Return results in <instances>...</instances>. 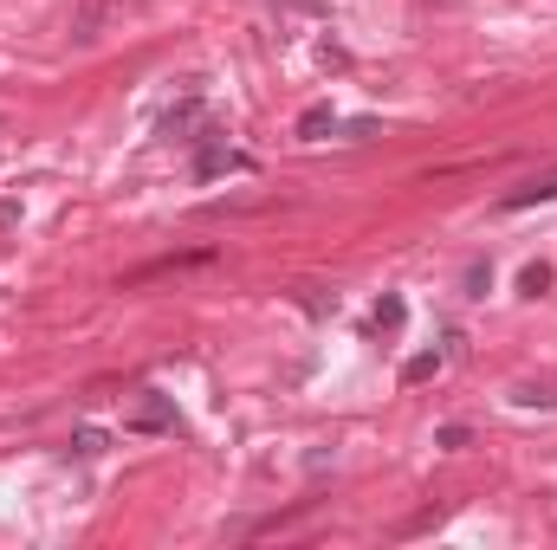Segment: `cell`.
<instances>
[{
  "instance_id": "obj_12",
  "label": "cell",
  "mask_w": 557,
  "mask_h": 550,
  "mask_svg": "<svg viewBox=\"0 0 557 550\" xmlns=\"http://www.w3.org/2000/svg\"><path fill=\"white\" fill-rule=\"evenodd\" d=\"M434 440H441V447H447V453H460V447H467V440H473V434H467V428H460V421H447V428H441V434H434Z\"/></svg>"
},
{
  "instance_id": "obj_2",
  "label": "cell",
  "mask_w": 557,
  "mask_h": 550,
  "mask_svg": "<svg viewBox=\"0 0 557 550\" xmlns=\"http://www.w3.org/2000/svg\"><path fill=\"white\" fill-rule=\"evenodd\" d=\"M130 428H137V434H175L182 421H175V402H169V395H143V408L130 415Z\"/></svg>"
},
{
  "instance_id": "obj_9",
  "label": "cell",
  "mask_w": 557,
  "mask_h": 550,
  "mask_svg": "<svg viewBox=\"0 0 557 550\" xmlns=\"http://www.w3.org/2000/svg\"><path fill=\"white\" fill-rule=\"evenodd\" d=\"M402 318H409L402 298H383V305H376V330H402Z\"/></svg>"
},
{
  "instance_id": "obj_7",
  "label": "cell",
  "mask_w": 557,
  "mask_h": 550,
  "mask_svg": "<svg viewBox=\"0 0 557 550\" xmlns=\"http://www.w3.org/2000/svg\"><path fill=\"white\" fill-rule=\"evenodd\" d=\"M104 447H111V440H104V428H78V434H72V453H78V460H98Z\"/></svg>"
},
{
  "instance_id": "obj_6",
  "label": "cell",
  "mask_w": 557,
  "mask_h": 550,
  "mask_svg": "<svg viewBox=\"0 0 557 550\" xmlns=\"http://www.w3.org/2000/svg\"><path fill=\"white\" fill-rule=\"evenodd\" d=\"M324 130H337V110H331V104H311L305 117H298V136H305V143H318Z\"/></svg>"
},
{
  "instance_id": "obj_5",
  "label": "cell",
  "mask_w": 557,
  "mask_h": 550,
  "mask_svg": "<svg viewBox=\"0 0 557 550\" xmlns=\"http://www.w3.org/2000/svg\"><path fill=\"white\" fill-rule=\"evenodd\" d=\"M441 363H447L441 350H421V356H409V363H402V389H421V382H434V376H441Z\"/></svg>"
},
{
  "instance_id": "obj_3",
  "label": "cell",
  "mask_w": 557,
  "mask_h": 550,
  "mask_svg": "<svg viewBox=\"0 0 557 550\" xmlns=\"http://www.w3.org/2000/svg\"><path fill=\"white\" fill-rule=\"evenodd\" d=\"M201 130H208V110H201V98H182L169 117H162V136H182V143H195Z\"/></svg>"
},
{
  "instance_id": "obj_4",
  "label": "cell",
  "mask_w": 557,
  "mask_h": 550,
  "mask_svg": "<svg viewBox=\"0 0 557 550\" xmlns=\"http://www.w3.org/2000/svg\"><path fill=\"white\" fill-rule=\"evenodd\" d=\"M538 201H557V175H545V182H525V188H512L499 208L506 214H519V208H538Z\"/></svg>"
},
{
  "instance_id": "obj_8",
  "label": "cell",
  "mask_w": 557,
  "mask_h": 550,
  "mask_svg": "<svg viewBox=\"0 0 557 550\" xmlns=\"http://www.w3.org/2000/svg\"><path fill=\"white\" fill-rule=\"evenodd\" d=\"M545 285H551V266H545V259H532V266L519 272V292H525V298H538Z\"/></svg>"
},
{
  "instance_id": "obj_11",
  "label": "cell",
  "mask_w": 557,
  "mask_h": 550,
  "mask_svg": "<svg viewBox=\"0 0 557 550\" xmlns=\"http://www.w3.org/2000/svg\"><path fill=\"white\" fill-rule=\"evenodd\" d=\"M98 20H104V0H85V13H78V39H98Z\"/></svg>"
},
{
  "instance_id": "obj_1",
  "label": "cell",
  "mask_w": 557,
  "mask_h": 550,
  "mask_svg": "<svg viewBox=\"0 0 557 550\" xmlns=\"http://www.w3.org/2000/svg\"><path fill=\"white\" fill-rule=\"evenodd\" d=\"M253 156H240V149H227L221 130H201L195 136V182H214V175H247Z\"/></svg>"
},
{
  "instance_id": "obj_10",
  "label": "cell",
  "mask_w": 557,
  "mask_h": 550,
  "mask_svg": "<svg viewBox=\"0 0 557 550\" xmlns=\"http://www.w3.org/2000/svg\"><path fill=\"white\" fill-rule=\"evenodd\" d=\"M512 402H525V408H557V389H538V382H525V389H512Z\"/></svg>"
}]
</instances>
